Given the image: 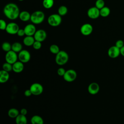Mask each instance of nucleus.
<instances>
[{
  "label": "nucleus",
  "mask_w": 124,
  "mask_h": 124,
  "mask_svg": "<svg viewBox=\"0 0 124 124\" xmlns=\"http://www.w3.org/2000/svg\"><path fill=\"white\" fill-rule=\"evenodd\" d=\"M100 90L99 84L96 82H92L88 87V91L89 93L92 95L97 94Z\"/></svg>",
  "instance_id": "14"
},
{
  "label": "nucleus",
  "mask_w": 124,
  "mask_h": 124,
  "mask_svg": "<svg viewBox=\"0 0 124 124\" xmlns=\"http://www.w3.org/2000/svg\"><path fill=\"white\" fill-rule=\"evenodd\" d=\"M33 37L35 41L42 42L46 38L47 34L45 30L39 29L36 30L35 34L33 35Z\"/></svg>",
  "instance_id": "10"
},
{
  "label": "nucleus",
  "mask_w": 124,
  "mask_h": 124,
  "mask_svg": "<svg viewBox=\"0 0 124 124\" xmlns=\"http://www.w3.org/2000/svg\"><path fill=\"white\" fill-rule=\"evenodd\" d=\"M31 124H44L43 119L39 115H33L31 119Z\"/></svg>",
  "instance_id": "20"
},
{
  "label": "nucleus",
  "mask_w": 124,
  "mask_h": 124,
  "mask_svg": "<svg viewBox=\"0 0 124 124\" xmlns=\"http://www.w3.org/2000/svg\"><path fill=\"white\" fill-rule=\"evenodd\" d=\"M108 55L109 57L115 59L119 56L120 54V49L116 46H110L108 50Z\"/></svg>",
  "instance_id": "12"
},
{
  "label": "nucleus",
  "mask_w": 124,
  "mask_h": 124,
  "mask_svg": "<svg viewBox=\"0 0 124 124\" xmlns=\"http://www.w3.org/2000/svg\"><path fill=\"white\" fill-rule=\"evenodd\" d=\"M88 16L93 19L97 18L100 15V10L95 6L90 8L87 11Z\"/></svg>",
  "instance_id": "13"
},
{
  "label": "nucleus",
  "mask_w": 124,
  "mask_h": 124,
  "mask_svg": "<svg viewBox=\"0 0 124 124\" xmlns=\"http://www.w3.org/2000/svg\"><path fill=\"white\" fill-rule=\"evenodd\" d=\"M3 14L10 20H15L19 17L20 11L18 6L14 3H7L3 8Z\"/></svg>",
  "instance_id": "1"
},
{
  "label": "nucleus",
  "mask_w": 124,
  "mask_h": 124,
  "mask_svg": "<svg viewBox=\"0 0 124 124\" xmlns=\"http://www.w3.org/2000/svg\"><path fill=\"white\" fill-rule=\"evenodd\" d=\"M24 95L26 97H30V96H31L32 94V93H31L30 89H27V90L25 91V92H24Z\"/></svg>",
  "instance_id": "36"
},
{
  "label": "nucleus",
  "mask_w": 124,
  "mask_h": 124,
  "mask_svg": "<svg viewBox=\"0 0 124 124\" xmlns=\"http://www.w3.org/2000/svg\"><path fill=\"white\" fill-rule=\"evenodd\" d=\"M24 30L26 36H33L36 31L35 26L33 24H27L24 27Z\"/></svg>",
  "instance_id": "15"
},
{
  "label": "nucleus",
  "mask_w": 124,
  "mask_h": 124,
  "mask_svg": "<svg viewBox=\"0 0 124 124\" xmlns=\"http://www.w3.org/2000/svg\"><path fill=\"white\" fill-rule=\"evenodd\" d=\"M30 89L32 93V94L36 96L41 94L44 90L43 86L42 85V84L37 82L32 83L30 86Z\"/></svg>",
  "instance_id": "5"
},
{
  "label": "nucleus",
  "mask_w": 124,
  "mask_h": 124,
  "mask_svg": "<svg viewBox=\"0 0 124 124\" xmlns=\"http://www.w3.org/2000/svg\"><path fill=\"white\" fill-rule=\"evenodd\" d=\"M7 24L5 20L1 19L0 20V29L1 30H5L7 27Z\"/></svg>",
  "instance_id": "32"
},
{
  "label": "nucleus",
  "mask_w": 124,
  "mask_h": 124,
  "mask_svg": "<svg viewBox=\"0 0 124 124\" xmlns=\"http://www.w3.org/2000/svg\"><path fill=\"white\" fill-rule=\"evenodd\" d=\"M69 60V56L67 53L64 50H60L56 55L55 62L59 65H63L65 64Z\"/></svg>",
  "instance_id": "2"
},
{
  "label": "nucleus",
  "mask_w": 124,
  "mask_h": 124,
  "mask_svg": "<svg viewBox=\"0 0 124 124\" xmlns=\"http://www.w3.org/2000/svg\"><path fill=\"white\" fill-rule=\"evenodd\" d=\"M110 13V9L107 6H104L100 10V15L102 17H106L108 16Z\"/></svg>",
  "instance_id": "24"
},
{
  "label": "nucleus",
  "mask_w": 124,
  "mask_h": 124,
  "mask_svg": "<svg viewBox=\"0 0 124 124\" xmlns=\"http://www.w3.org/2000/svg\"><path fill=\"white\" fill-rule=\"evenodd\" d=\"M13 71L16 73H19L23 71L24 68V63L20 61H17L12 64Z\"/></svg>",
  "instance_id": "16"
},
{
  "label": "nucleus",
  "mask_w": 124,
  "mask_h": 124,
  "mask_svg": "<svg viewBox=\"0 0 124 124\" xmlns=\"http://www.w3.org/2000/svg\"><path fill=\"white\" fill-rule=\"evenodd\" d=\"M105 4L104 0H96L95 3V6L100 10L105 6Z\"/></svg>",
  "instance_id": "30"
},
{
  "label": "nucleus",
  "mask_w": 124,
  "mask_h": 124,
  "mask_svg": "<svg viewBox=\"0 0 124 124\" xmlns=\"http://www.w3.org/2000/svg\"><path fill=\"white\" fill-rule=\"evenodd\" d=\"M31 16V15L30 14L29 12L27 11H23L20 13L19 18L20 19V20L24 22H26L29 20H30Z\"/></svg>",
  "instance_id": "17"
},
{
  "label": "nucleus",
  "mask_w": 124,
  "mask_h": 124,
  "mask_svg": "<svg viewBox=\"0 0 124 124\" xmlns=\"http://www.w3.org/2000/svg\"><path fill=\"white\" fill-rule=\"evenodd\" d=\"M62 16L58 14H53L50 15L47 18L48 24L52 27H57L62 22Z\"/></svg>",
  "instance_id": "4"
},
{
  "label": "nucleus",
  "mask_w": 124,
  "mask_h": 124,
  "mask_svg": "<svg viewBox=\"0 0 124 124\" xmlns=\"http://www.w3.org/2000/svg\"><path fill=\"white\" fill-rule=\"evenodd\" d=\"M19 0V1H23L24 0Z\"/></svg>",
  "instance_id": "39"
},
{
  "label": "nucleus",
  "mask_w": 124,
  "mask_h": 124,
  "mask_svg": "<svg viewBox=\"0 0 124 124\" xmlns=\"http://www.w3.org/2000/svg\"><path fill=\"white\" fill-rule=\"evenodd\" d=\"M65 70L63 68H62V67H61V68H59L58 70H57V74L59 76H61V77H63L64 76V75L65 74Z\"/></svg>",
  "instance_id": "33"
},
{
  "label": "nucleus",
  "mask_w": 124,
  "mask_h": 124,
  "mask_svg": "<svg viewBox=\"0 0 124 124\" xmlns=\"http://www.w3.org/2000/svg\"><path fill=\"white\" fill-rule=\"evenodd\" d=\"M54 3V0H43V6L45 8L49 9L53 7Z\"/></svg>",
  "instance_id": "25"
},
{
  "label": "nucleus",
  "mask_w": 124,
  "mask_h": 124,
  "mask_svg": "<svg viewBox=\"0 0 124 124\" xmlns=\"http://www.w3.org/2000/svg\"><path fill=\"white\" fill-rule=\"evenodd\" d=\"M2 70L7 72H10L13 71V65L12 64L9 63L7 62H4L2 65Z\"/></svg>",
  "instance_id": "29"
},
{
  "label": "nucleus",
  "mask_w": 124,
  "mask_h": 124,
  "mask_svg": "<svg viewBox=\"0 0 124 124\" xmlns=\"http://www.w3.org/2000/svg\"><path fill=\"white\" fill-rule=\"evenodd\" d=\"M120 54L124 57V46L120 48Z\"/></svg>",
  "instance_id": "38"
},
{
  "label": "nucleus",
  "mask_w": 124,
  "mask_h": 124,
  "mask_svg": "<svg viewBox=\"0 0 124 124\" xmlns=\"http://www.w3.org/2000/svg\"><path fill=\"white\" fill-rule=\"evenodd\" d=\"M16 124H27V119L25 115L19 114L16 118Z\"/></svg>",
  "instance_id": "21"
},
{
  "label": "nucleus",
  "mask_w": 124,
  "mask_h": 124,
  "mask_svg": "<svg viewBox=\"0 0 124 124\" xmlns=\"http://www.w3.org/2000/svg\"><path fill=\"white\" fill-rule=\"evenodd\" d=\"M19 29V26L15 22H10L7 24L5 31L10 34H16Z\"/></svg>",
  "instance_id": "9"
},
{
  "label": "nucleus",
  "mask_w": 124,
  "mask_h": 124,
  "mask_svg": "<svg viewBox=\"0 0 124 124\" xmlns=\"http://www.w3.org/2000/svg\"><path fill=\"white\" fill-rule=\"evenodd\" d=\"M2 49L5 52H8L12 50V45L8 42H4L1 46Z\"/></svg>",
  "instance_id": "28"
},
{
  "label": "nucleus",
  "mask_w": 124,
  "mask_h": 124,
  "mask_svg": "<svg viewBox=\"0 0 124 124\" xmlns=\"http://www.w3.org/2000/svg\"><path fill=\"white\" fill-rule=\"evenodd\" d=\"M27 113H28L27 110L25 108H22V109H21V110L20 111V114H21L22 115H23L26 116L27 115Z\"/></svg>",
  "instance_id": "37"
},
{
  "label": "nucleus",
  "mask_w": 124,
  "mask_h": 124,
  "mask_svg": "<svg viewBox=\"0 0 124 124\" xmlns=\"http://www.w3.org/2000/svg\"><path fill=\"white\" fill-rule=\"evenodd\" d=\"M81 34L84 36L90 35L93 31V27L90 23H85L83 24L80 29Z\"/></svg>",
  "instance_id": "11"
},
{
  "label": "nucleus",
  "mask_w": 124,
  "mask_h": 124,
  "mask_svg": "<svg viewBox=\"0 0 124 124\" xmlns=\"http://www.w3.org/2000/svg\"><path fill=\"white\" fill-rule=\"evenodd\" d=\"M5 59L6 62L13 64L17 61V59H18V55H17V53L11 50L6 52Z\"/></svg>",
  "instance_id": "7"
},
{
  "label": "nucleus",
  "mask_w": 124,
  "mask_h": 124,
  "mask_svg": "<svg viewBox=\"0 0 124 124\" xmlns=\"http://www.w3.org/2000/svg\"><path fill=\"white\" fill-rule=\"evenodd\" d=\"M9 79V74L8 72L1 70L0 71V82L4 83L8 81Z\"/></svg>",
  "instance_id": "18"
},
{
  "label": "nucleus",
  "mask_w": 124,
  "mask_h": 124,
  "mask_svg": "<svg viewBox=\"0 0 124 124\" xmlns=\"http://www.w3.org/2000/svg\"><path fill=\"white\" fill-rule=\"evenodd\" d=\"M45 14L41 11H36L31 14V21L33 24H40L45 19Z\"/></svg>",
  "instance_id": "3"
},
{
  "label": "nucleus",
  "mask_w": 124,
  "mask_h": 124,
  "mask_svg": "<svg viewBox=\"0 0 124 124\" xmlns=\"http://www.w3.org/2000/svg\"><path fill=\"white\" fill-rule=\"evenodd\" d=\"M68 12V9L66 6L64 5H62L59 7L58 10V14L60 15L61 16H65Z\"/></svg>",
  "instance_id": "26"
},
{
  "label": "nucleus",
  "mask_w": 124,
  "mask_h": 124,
  "mask_svg": "<svg viewBox=\"0 0 124 124\" xmlns=\"http://www.w3.org/2000/svg\"><path fill=\"white\" fill-rule=\"evenodd\" d=\"M35 41V40L33 36H26L23 39V42L24 45L26 46H32Z\"/></svg>",
  "instance_id": "19"
},
{
  "label": "nucleus",
  "mask_w": 124,
  "mask_h": 124,
  "mask_svg": "<svg viewBox=\"0 0 124 124\" xmlns=\"http://www.w3.org/2000/svg\"><path fill=\"white\" fill-rule=\"evenodd\" d=\"M32 47L34 49L38 50V49H40L41 47H42V43L41 42L35 41V42H34V43L32 45Z\"/></svg>",
  "instance_id": "31"
},
{
  "label": "nucleus",
  "mask_w": 124,
  "mask_h": 124,
  "mask_svg": "<svg viewBox=\"0 0 124 124\" xmlns=\"http://www.w3.org/2000/svg\"><path fill=\"white\" fill-rule=\"evenodd\" d=\"M12 50L16 53H19L22 50V45L19 42H15L12 45Z\"/></svg>",
  "instance_id": "22"
},
{
  "label": "nucleus",
  "mask_w": 124,
  "mask_h": 124,
  "mask_svg": "<svg viewBox=\"0 0 124 124\" xmlns=\"http://www.w3.org/2000/svg\"><path fill=\"white\" fill-rule=\"evenodd\" d=\"M16 34L18 36H20V37L23 36L24 35H25L24 30L22 29H19Z\"/></svg>",
  "instance_id": "35"
},
{
  "label": "nucleus",
  "mask_w": 124,
  "mask_h": 124,
  "mask_svg": "<svg viewBox=\"0 0 124 124\" xmlns=\"http://www.w3.org/2000/svg\"><path fill=\"white\" fill-rule=\"evenodd\" d=\"M77 77V74L74 69H69L66 71L63 76L64 80L68 82H71L75 80Z\"/></svg>",
  "instance_id": "6"
},
{
  "label": "nucleus",
  "mask_w": 124,
  "mask_h": 124,
  "mask_svg": "<svg viewBox=\"0 0 124 124\" xmlns=\"http://www.w3.org/2000/svg\"><path fill=\"white\" fill-rule=\"evenodd\" d=\"M19 114L18 110L16 108H11L8 111V115L11 118H16Z\"/></svg>",
  "instance_id": "23"
},
{
  "label": "nucleus",
  "mask_w": 124,
  "mask_h": 124,
  "mask_svg": "<svg viewBox=\"0 0 124 124\" xmlns=\"http://www.w3.org/2000/svg\"><path fill=\"white\" fill-rule=\"evenodd\" d=\"M117 47H118V48H119L120 49L123 46H124V42L122 40L119 39L118 40L116 43H115V45Z\"/></svg>",
  "instance_id": "34"
},
{
  "label": "nucleus",
  "mask_w": 124,
  "mask_h": 124,
  "mask_svg": "<svg viewBox=\"0 0 124 124\" xmlns=\"http://www.w3.org/2000/svg\"><path fill=\"white\" fill-rule=\"evenodd\" d=\"M49 50L50 52L53 54H57L60 51L58 46L55 44L51 45L49 47Z\"/></svg>",
  "instance_id": "27"
},
{
  "label": "nucleus",
  "mask_w": 124,
  "mask_h": 124,
  "mask_svg": "<svg viewBox=\"0 0 124 124\" xmlns=\"http://www.w3.org/2000/svg\"><path fill=\"white\" fill-rule=\"evenodd\" d=\"M31 55L29 51L26 49H22L18 53V58L19 61L23 63H27L31 60Z\"/></svg>",
  "instance_id": "8"
}]
</instances>
